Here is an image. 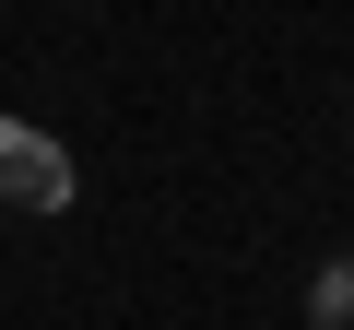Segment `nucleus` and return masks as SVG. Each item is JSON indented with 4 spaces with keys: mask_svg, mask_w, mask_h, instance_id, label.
Wrapping results in <instances>:
<instances>
[{
    "mask_svg": "<svg viewBox=\"0 0 354 330\" xmlns=\"http://www.w3.org/2000/svg\"><path fill=\"white\" fill-rule=\"evenodd\" d=\"M71 153L48 142V130H24V118H0V201L12 213H71Z\"/></svg>",
    "mask_w": 354,
    "mask_h": 330,
    "instance_id": "1",
    "label": "nucleus"
},
{
    "mask_svg": "<svg viewBox=\"0 0 354 330\" xmlns=\"http://www.w3.org/2000/svg\"><path fill=\"white\" fill-rule=\"evenodd\" d=\"M307 318H319V330H354V248H330V260L307 271Z\"/></svg>",
    "mask_w": 354,
    "mask_h": 330,
    "instance_id": "2",
    "label": "nucleus"
}]
</instances>
